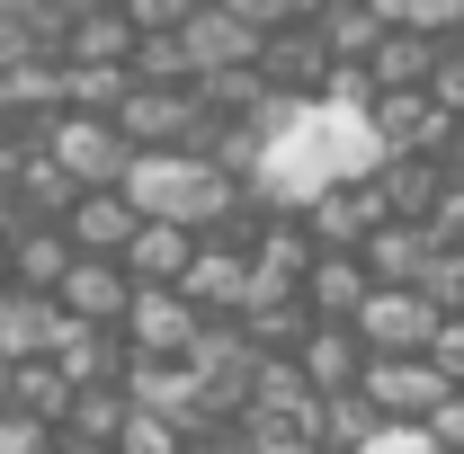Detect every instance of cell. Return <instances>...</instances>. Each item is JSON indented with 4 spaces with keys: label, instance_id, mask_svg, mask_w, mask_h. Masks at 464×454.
<instances>
[{
    "label": "cell",
    "instance_id": "cell-23",
    "mask_svg": "<svg viewBox=\"0 0 464 454\" xmlns=\"http://www.w3.org/2000/svg\"><path fill=\"white\" fill-rule=\"evenodd\" d=\"M0 454H63V428L27 419V410H0Z\"/></svg>",
    "mask_w": 464,
    "mask_h": 454
},
{
    "label": "cell",
    "instance_id": "cell-28",
    "mask_svg": "<svg viewBox=\"0 0 464 454\" xmlns=\"http://www.w3.org/2000/svg\"><path fill=\"white\" fill-rule=\"evenodd\" d=\"M357 454H438V446H429V428H375Z\"/></svg>",
    "mask_w": 464,
    "mask_h": 454
},
{
    "label": "cell",
    "instance_id": "cell-16",
    "mask_svg": "<svg viewBox=\"0 0 464 454\" xmlns=\"http://www.w3.org/2000/svg\"><path fill=\"white\" fill-rule=\"evenodd\" d=\"M54 330H63V303H54V294H9V303H0V356H9V365L54 356Z\"/></svg>",
    "mask_w": 464,
    "mask_h": 454
},
{
    "label": "cell",
    "instance_id": "cell-10",
    "mask_svg": "<svg viewBox=\"0 0 464 454\" xmlns=\"http://www.w3.org/2000/svg\"><path fill=\"white\" fill-rule=\"evenodd\" d=\"M295 374L313 383V401H340L366 383V339L357 330H340V321H313V339L295 347Z\"/></svg>",
    "mask_w": 464,
    "mask_h": 454
},
{
    "label": "cell",
    "instance_id": "cell-7",
    "mask_svg": "<svg viewBox=\"0 0 464 454\" xmlns=\"http://www.w3.org/2000/svg\"><path fill=\"white\" fill-rule=\"evenodd\" d=\"M179 294H188L197 321H241V312H250V250H241V241H206L197 268L179 277Z\"/></svg>",
    "mask_w": 464,
    "mask_h": 454
},
{
    "label": "cell",
    "instance_id": "cell-14",
    "mask_svg": "<svg viewBox=\"0 0 464 454\" xmlns=\"http://www.w3.org/2000/svg\"><path fill=\"white\" fill-rule=\"evenodd\" d=\"M366 294H375V277H366V259H340V250H322L313 259V277H304V312L313 321H357L366 312Z\"/></svg>",
    "mask_w": 464,
    "mask_h": 454
},
{
    "label": "cell",
    "instance_id": "cell-6",
    "mask_svg": "<svg viewBox=\"0 0 464 454\" xmlns=\"http://www.w3.org/2000/svg\"><path fill=\"white\" fill-rule=\"evenodd\" d=\"M197 330H206V321L188 312V294H170V285H143L116 339H125V356H134V365H179V356L197 347Z\"/></svg>",
    "mask_w": 464,
    "mask_h": 454
},
{
    "label": "cell",
    "instance_id": "cell-20",
    "mask_svg": "<svg viewBox=\"0 0 464 454\" xmlns=\"http://www.w3.org/2000/svg\"><path fill=\"white\" fill-rule=\"evenodd\" d=\"M63 62H134V27H125V9H72Z\"/></svg>",
    "mask_w": 464,
    "mask_h": 454
},
{
    "label": "cell",
    "instance_id": "cell-33",
    "mask_svg": "<svg viewBox=\"0 0 464 454\" xmlns=\"http://www.w3.org/2000/svg\"><path fill=\"white\" fill-rule=\"evenodd\" d=\"M456 187H464V170H456Z\"/></svg>",
    "mask_w": 464,
    "mask_h": 454
},
{
    "label": "cell",
    "instance_id": "cell-17",
    "mask_svg": "<svg viewBox=\"0 0 464 454\" xmlns=\"http://www.w3.org/2000/svg\"><path fill=\"white\" fill-rule=\"evenodd\" d=\"M197 250H206L197 232L143 223V232H134V250H125V277H134V285H170V294H179V277L197 268Z\"/></svg>",
    "mask_w": 464,
    "mask_h": 454
},
{
    "label": "cell",
    "instance_id": "cell-13",
    "mask_svg": "<svg viewBox=\"0 0 464 454\" xmlns=\"http://www.w3.org/2000/svg\"><path fill=\"white\" fill-rule=\"evenodd\" d=\"M0 268H9V294H63V277H72L63 223H18V241L0 250Z\"/></svg>",
    "mask_w": 464,
    "mask_h": 454
},
{
    "label": "cell",
    "instance_id": "cell-30",
    "mask_svg": "<svg viewBox=\"0 0 464 454\" xmlns=\"http://www.w3.org/2000/svg\"><path fill=\"white\" fill-rule=\"evenodd\" d=\"M63 454H116V446H72V437H63Z\"/></svg>",
    "mask_w": 464,
    "mask_h": 454
},
{
    "label": "cell",
    "instance_id": "cell-18",
    "mask_svg": "<svg viewBox=\"0 0 464 454\" xmlns=\"http://www.w3.org/2000/svg\"><path fill=\"white\" fill-rule=\"evenodd\" d=\"M313 36H322V54H331V62H366L375 45H384V9H357V0L313 9Z\"/></svg>",
    "mask_w": 464,
    "mask_h": 454
},
{
    "label": "cell",
    "instance_id": "cell-25",
    "mask_svg": "<svg viewBox=\"0 0 464 454\" xmlns=\"http://www.w3.org/2000/svg\"><path fill=\"white\" fill-rule=\"evenodd\" d=\"M429 365L447 374V393H464V321H438V339H429Z\"/></svg>",
    "mask_w": 464,
    "mask_h": 454
},
{
    "label": "cell",
    "instance_id": "cell-11",
    "mask_svg": "<svg viewBox=\"0 0 464 454\" xmlns=\"http://www.w3.org/2000/svg\"><path fill=\"white\" fill-rule=\"evenodd\" d=\"M134 232H143V214L125 205V187H108V196H81V205L63 214L72 259H125V250H134Z\"/></svg>",
    "mask_w": 464,
    "mask_h": 454
},
{
    "label": "cell",
    "instance_id": "cell-26",
    "mask_svg": "<svg viewBox=\"0 0 464 454\" xmlns=\"http://www.w3.org/2000/svg\"><path fill=\"white\" fill-rule=\"evenodd\" d=\"M232 437H241V454H322L304 428H232Z\"/></svg>",
    "mask_w": 464,
    "mask_h": 454
},
{
    "label": "cell",
    "instance_id": "cell-2",
    "mask_svg": "<svg viewBox=\"0 0 464 454\" xmlns=\"http://www.w3.org/2000/svg\"><path fill=\"white\" fill-rule=\"evenodd\" d=\"M27 152H45L81 196H108V187H125V170H134V143L116 134V116H45V125H27Z\"/></svg>",
    "mask_w": 464,
    "mask_h": 454
},
{
    "label": "cell",
    "instance_id": "cell-3",
    "mask_svg": "<svg viewBox=\"0 0 464 454\" xmlns=\"http://www.w3.org/2000/svg\"><path fill=\"white\" fill-rule=\"evenodd\" d=\"M116 134L134 143V161H143V152H206L215 116H206V99H197V90H125Z\"/></svg>",
    "mask_w": 464,
    "mask_h": 454
},
{
    "label": "cell",
    "instance_id": "cell-9",
    "mask_svg": "<svg viewBox=\"0 0 464 454\" xmlns=\"http://www.w3.org/2000/svg\"><path fill=\"white\" fill-rule=\"evenodd\" d=\"M348 330L366 339V356H429V339H438V312H429L420 294L375 285V294H366V312H357Z\"/></svg>",
    "mask_w": 464,
    "mask_h": 454
},
{
    "label": "cell",
    "instance_id": "cell-1",
    "mask_svg": "<svg viewBox=\"0 0 464 454\" xmlns=\"http://www.w3.org/2000/svg\"><path fill=\"white\" fill-rule=\"evenodd\" d=\"M125 205H134L143 223H170V232L215 241L224 223H241L250 187H241V178H224L206 152H143V161L125 170Z\"/></svg>",
    "mask_w": 464,
    "mask_h": 454
},
{
    "label": "cell",
    "instance_id": "cell-19",
    "mask_svg": "<svg viewBox=\"0 0 464 454\" xmlns=\"http://www.w3.org/2000/svg\"><path fill=\"white\" fill-rule=\"evenodd\" d=\"M125 419H134L125 383H99V393H72V410H63V437H72V446H116V437H125Z\"/></svg>",
    "mask_w": 464,
    "mask_h": 454
},
{
    "label": "cell",
    "instance_id": "cell-4",
    "mask_svg": "<svg viewBox=\"0 0 464 454\" xmlns=\"http://www.w3.org/2000/svg\"><path fill=\"white\" fill-rule=\"evenodd\" d=\"M179 45H188V71H197V90L206 80H241V71H259V27L232 9V0H197L188 9V27H179Z\"/></svg>",
    "mask_w": 464,
    "mask_h": 454
},
{
    "label": "cell",
    "instance_id": "cell-24",
    "mask_svg": "<svg viewBox=\"0 0 464 454\" xmlns=\"http://www.w3.org/2000/svg\"><path fill=\"white\" fill-rule=\"evenodd\" d=\"M429 99L447 116H464V45H438V71H429Z\"/></svg>",
    "mask_w": 464,
    "mask_h": 454
},
{
    "label": "cell",
    "instance_id": "cell-27",
    "mask_svg": "<svg viewBox=\"0 0 464 454\" xmlns=\"http://www.w3.org/2000/svg\"><path fill=\"white\" fill-rule=\"evenodd\" d=\"M429 446H438V454H464V393L438 401V419H429Z\"/></svg>",
    "mask_w": 464,
    "mask_h": 454
},
{
    "label": "cell",
    "instance_id": "cell-15",
    "mask_svg": "<svg viewBox=\"0 0 464 454\" xmlns=\"http://www.w3.org/2000/svg\"><path fill=\"white\" fill-rule=\"evenodd\" d=\"M357 259H366V277H375V285H393V294H420L429 259H438V241H429L420 223H384L366 250H357Z\"/></svg>",
    "mask_w": 464,
    "mask_h": 454
},
{
    "label": "cell",
    "instance_id": "cell-29",
    "mask_svg": "<svg viewBox=\"0 0 464 454\" xmlns=\"http://www.w3.org/2000/svg\"><path fill=\"white\" fill-rule=\"evenodd\" d=\"M18 241V205H9V187H0V250Z\"/></svg>",
    "mask_w": 464,
    "mask_h": 454
},
{
    "label": "cell",
    "instance_id": "cell-21",
    "mask_svg": "<svg viewBox=\"0 0 464 454\" xmlns=\"http://www.w3.org/2000/svg\"><path fill=\"white\" fill-rule=\"evenodd\" d=\"M420 303H429L438 321H464V250H438V259H429V277H420Z\"/></svg>",
    "mask_w": 464,
    "mask_h": 454
},
{
    "label": "cell",
    "instance_id": "cell-31",
    "mask_svg": "<svg viewBox=\"0 0 464 454\" xmlns=\"http://www.w3.org/2000/svg\"><path fill=\"white\" fill-rule=\"evenodd\" d=\"M0 303H9V268H0Z\"/></svg>",
    "mask_w": 464,
    "mask_h": 454
},
{
    "label": "cell",
    "instance_id": "cell-12",
    "mask_svg": "<svg viewBox=\"0 0 464 454\" xmlns=\"http://www.w3.org/2000/svg\"><path fill=\"white\" fill-rule=\"evenodd\" d=\"M45 365H54L72 393H99V383H125V365H134V356H125V339H116V330H81V321H63Z\"/></svg>",
    "mask_w": 464,
    "mask_h": 454
},
{
    "label": "cell",
    "instance_id": "cell-8",
    "mask_svg": "<svg viewBox=\"0 0 464 454\" xmlns=\"http://www.w3.org/2000/svg\"><path fill=\"white\" fill-rule=\"evenodd\" d=\"M134 294L143 285L125 277V259H72V277H63V321H81V330H125V312H134Z\"/></svg>",
    "mask_w": 464,
    "mask_h": 454
},
{
    "label": "cell",
    "instance_id": "cell-22",
    "mask_svg": "<svg viewBox=\"0 0 464 454\" xmlns=\"http://www.w3.org/2000/svg\"><path fill=\"white\" fill-rule=\"evenodd\" d=\"M116 454H188V428L152 419V410H134V419H125V437H116Z\"/></svg>",
    "mask_w": 464,
    "mask_h": 454
},
{
    "label": "cell",
    "instance_id": "cell-32",
    "mask_svg": "<svg viewBox=\"0 0 464 454\" xmlns=\"http://www.w3.org/2000/svg\"><path fill=\"white\" fill-rule=\"evenodd\" d=\"M0 374H9V356H0Z\"/></svg>",
    "mask_w": 464,
    "mask_h": 454
},
{
    "label": "cell",
    "instance_id": "cell-5",
    "mask_svg": "<svg viewBox=\"0 0 464 454\" xmlns=\"http://www.w3.org/2000/svg\"><path fill=\"white\" fill-rule=\"evenodd\" d=\"M357 393L375 401L384 428H429L438 401H447V374H438L429 356H366V383H357Z\"/></svg>",
    "mask_w": 464,
    "mask_h": 454
}]
</instances>
